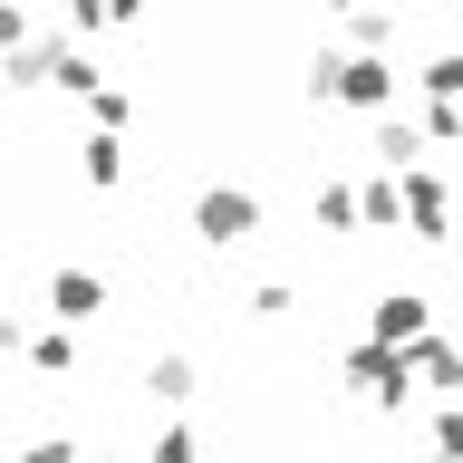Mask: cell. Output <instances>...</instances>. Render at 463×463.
Segmentation results:
<instances>
[{
	"instance_id": "obj_12",
	"label": "cell",
	"mask_w": 463,
	"mask_h": 463,
	"mask_svg": "<svg viewBox=\"0 0 463 463\" xmlns=\"http://www.w3.org/2000/svg\"><path fill=\"white\" fill-rule=\"evenodd\" d=\"M425 107H463V49H444V58H425Z\"/></svg>"
},
{
	"instance_id": "obj_4",
	"label": "cell",
	"mask_w": 463,
	"mask_h": 463,
	"mask_svg": "<svg viewBox=\"0 0 463 463\" xmlns=\"http://www.w3.org/2000/svg\"><path fill=\"white\" fill-rule=\"evenodd\" d=\"M367 338H386V347L434 338V299H425V289H386V299L367 309Z\"/></svg>"
},
{
	"instance_id": "obj_16",
	"label": "cell",
	"mask_w": 463,
	"mask_h": 463,
	"mask_svg": "<svg viewBox=\"0 0 463 463\" xmlns=\"http://www.w3.org/2000/svg\"><path fill=\"white\" fill-rule=\"evenodd\" d=\"M145 463H194V425H155V444H145Z\"/></svg>"
},
{
	"instance_id": "obj_10",
	"label": "cell",
	"mask_w": 463,
	"mask_h": 463,
	"mask_svg": "<svg viewBox=\"0 0 463 463\" xmlns=\"http://www.w3.org/2000/svg\"><path fill=\"white\" fill-rule=\"evenodd\" d=\"M357 213H367V232H386V222H405V174H386V165H376L367 184H357Z\"/></svg>"
},
{
	"instance_id": "obj_5",
	"label": "cell",
	"mask_w": 463,
	"mask_h": 463,
	"mask_svg": "<svg viewBox=\"0 0 463 463\" xmlns=\"http://www.w3.org/2000/svg\"><path fill=\"white\" fill-rule=\"evenodd\" d=\"M405 222H415V241H454V194H444V174H405Z\"/></svg>"
},
{
	"instance_id": "obj_14",
	"label": "cell",
	"mask_w": 463,
	"mask_h": 463,
	"mask_svg": "<svg viewBox=\"0 0 463 463\" xmlns=\"http://www.w3.org/2000/svg\"><path fill=\"white\" fill-rule=\"evenodd\" d=\"M29 367H39V376H68V367H78V338H68V328H29Z\"/></svg>"
},
{
	"instance_id": "obj_1",
	"label": "cell",
	"mask_w": 463,
	"mask_h": 463,
	"mask_svg": "<svg viewBox=\"0 0 463 463\" xmlns=\"http://www.w3.org/2000/svg\"><path fill=\"white\" fill-rule=\"evenodd\" d=\"M260 222H270V213H260L251 184H203L194 194V241L203 251H241V241H260Z\"/></svg>"
},
{
	"instance_id": "obj_6",
	"label": "cell",
	"mask_w": 463,
	"mask_h": 463,
	"mask_svg": "<svg viewBox=\"0 0 463 463\" xmlns=\"http://www.w3.org/2000/svg\"><path fill=\"white\" fill-rule=\"evenodd\" d=\"M97 309H107V280H97V270H78V260L49 270V318H58V328H87Z\"/></svg>"
},
{
	"instance_id": "obj_9",
	"label": "cell",
	"mask_w": 463,
	"mask_h": 463,
	"mask_svg": "<svg viewBox=\"0 0 463 463\" xmlns=\"http://www.w3.org/2000/svg\"><path fill=\"white\" fill-rule=\"evenodd\" d=\"M194 386H203V376H194L184 347H155V357H145V396H155V405H184Z\"/></svg>"
},
{
	"instance_id": "obj_23",
	"label": "cell",
	"mask_w": 463,
	"mask_h": 463,
	"mask_svg": "<svg viewBox=\"0 0 463 463\" xmlns=\"http://www.w3.org/2000/svg\"><path fill=\"white\" fill-rule=\"evenodd\" d=\"M328 10H376V0H328Z\"/></svg>"
},
{
	"instance_id": "obj_22",
	"label": "cell",
	"mask_w": 463,
	"mask_h": 463,
	"mask_svg": "<svg viewBox=\"0 0 463 463\" xmlns=\"http://www.w3.org/2000/svg\"><path fill=\"white\" fill-rule=\"evenodd\" d=\"M444 251H454V260H463V213H454V241H444Z\"/></svg>"
},
{
	"instance_id": "obj_17",
	"label": "cell",
	"mask_w": 463,
	"mask_h": 463,
	"mask_svg": "<svg viewBox=\"0 0 463 463\" xmlns=\"http://www.w3.org/2000/svg\"><path fill=\"white\" fill-rule=\"evenodd\" d=\"M87 116H97V126H107V136H116V126L136 116V97H126V87H97V97H87Z\"/></svg>"
},
{
	"instance_id": "obj_21",
	"label": "cell",
	"mask_w": 463,
	"mask_h": 463,
	"mask_svg": "<svg viewBox=\"0 0 463 463\" xmlns=\"http://www.w3.org/2000/svg\"><path fill=\"white\" fill-rule=\"evenodd\" d=\"M0 357H29V318L20 309H0Z\"/></svg>"
},
{
	"instance_id": "obj_3",
	"label": "cell",
	"mask_w": 463,
	"mask_h": 463,
	"mask_svg": "<svg viewBox=\"0 0 463 463\" xmlns=\"http://www.w3.org/2000/svg\"><path fill=\"white\" fill-rule=\"evenodd\" d=\"M328 97H338V107H357V116H396V58H357V49H347Z\"/></svg>"
},
{
	"instance_id": "obj_8",
	"label": "cell",
	"mask_w": 463,
	"mask_h": 463,
	"mask_svg": "<svg viewBox=\"0 0 463 463\" xmlns=\"http://www.w3.org/2000/svg\"><path fill=\"white\" fill-rule=\"evenodd\" d=\"M405 357H415V386H434V396H463V347H454V338H415Z\"/></svg>"
},
{
	"instance_id": "obj_13",
	"label": "cell",
	"mask_w": 463,
	"mask_h": 463,
	"mask_svg": "<svg viewBox=\"0 0 463 463\" xmlns=\"http://www.w3.org/2000/svg\"><path fill=\"white\" fill-rule=\"evenodd\" d=\"M78 165H87V184L107 194V184H126V145H116L107 126H97V136H87V155H78Z\"/></svg>"
},
{
	"instance_id": "obj_18",
	"label": "cell",
	"mask_w": 463,
	"mask_h": 463,
	"mask_svg": "<svg viewBox=\"0 0 463 463\" xmlns=\"http://www.w3.org/2000/svg\"><path fill=\"white\" fill-rule=\"evenodd\" d=\"M0 49H10V58H20V49H39V39H29V10H20V0H0Z\"/></svg>"
},
{
	"instance_id": "obj_2",
	"label": "cell",
	"mask_w": 463,
	"mask_h": 463,
	"mask_svg": "<svg viewBox=\"0 0 463 463\" xmlns=\"http://www.w3.org/2000/svg\"><path fill=\"white\" fill-rule=\"evenodd\" d=\"M338 376H347L367 405H386V415L415 396V357H405V347H386V338H357V347L338 357Z\"/></svg>"
},
{
	"instance_id": "obj_11",
	"label": "cell",
	"mask_w": 463,
	"mask_h": 463,
	"mask_svg": "<svg viewBox=\"0 0 463 463\" xmlns=\"http://www.w3.org/2000/svg\"><path fill=\"white\" fill-rule=\"evenodd\" d=\"M309 222H318V232H367V213H357L347 184H318V194H309Z\"/></svg>"
},
{
	"instance_id": "obj_19",
	"label": "cell",
	"mask_w": 463,
	"mask_h": 463,
	"mask_svg": "<svg viewBox=\"0 0 463 463\" xmlns=\"http://www.w3.org/2000/svg\"><path fill=\"white\" fill-rule=\"evenodd\" d=\"M20 463H78V444L68 434H39V444H20Z\"/></svg>"
},
{
	"instance_id": "obj_20",
	"label": "cell",
	"mask_w": 463,
	"mask_h": 463,
	"mask_svg": "<svg viewBox=\"0 0 463 463\" xmlns=\"http://www.w3.org/2000/svg\"><path fill=\"white\" fill-rule=\"evenodd\" d=\"M251 318H289V280H260L251 289Z\"/></svg>"
},
{
	"instance_id": "obj_15",
	"label": "cell",
	"mask_w": 463,
	"mask_h": 463,
	"mask_svg": "<svg viewBox=\"0 0 463 463\" xmlns=\"http://www.w3.org/2000/svg\"><path fill=\"white\" fill-rule=\"evenodd\" d=\"M425 454H434V463H463V396H444V415H434V434H425Z\"/></svg>"
},
{
	"instance_id": "obj_7",
	"label": "cell",
	"mask_w": 463,
	"mask_h": 463,
	"mask_svg": "<svg viewBox=\"0 0 463 463\" xmlns=\"http://www.w3.org/2000/svg\"><path fill=\"white\" fill-rule=\"evenodd\" d=\"M425 116H376V165H386V174H415V165H425Z\"/></svg>"
}]
</instances>
